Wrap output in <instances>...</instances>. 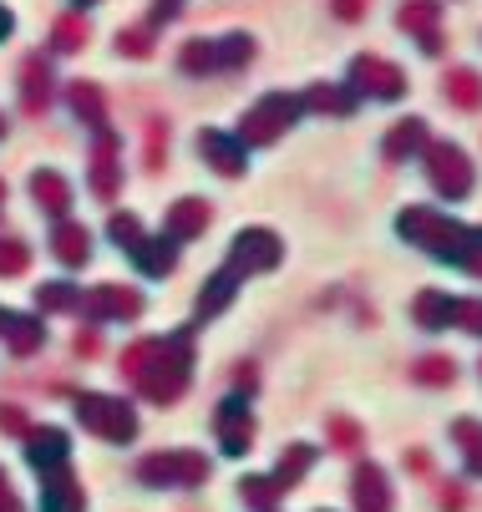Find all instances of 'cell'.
Wrapping results in <instances>:
<instances>
[{"instance_id": "6da1fadb", "label": "cell", "mask_w": 482, "mask_h": 512, "mask_svg": "<svg viewBox=\"0 0 482 512\" xmlns=\"http://www.w3.org/2000/svg\"><path fill=\"white\" fill-rule=\"evenodd\" d=\"M462 224H452L447 213H437V208H406L401 213V239H411L417 249H432V254H442V264L457 254V244H462Z\"/></svg>"}, {"instance_id": "7a4b0ae2", "label": "cell", "mask_w": 482, "mask_h": 512, "mask_svg": "<svg viewBox=\"0 0 482 512\" xmlns=\"http://www.w3.org/2000/svg\"><path fill=\"white\" fill-rule=\"evenodd\" d=\"M427 178L442 198H467L472 193V163L457 142H427Z\"/></svg>"}, {"instance_id": "3957f363", "label": "cell", "mask_w": 482, "mask_h": 512, "mask_svg": "<svg viewBox=\"0 0 482 512\" xmlns=\"http://www.w3.org/2000/svg\"><path fill=\"white\" fill-rule=\"evenodd\" d=\"M351 82H356V92H366V97H376V102H396V97L406 92L401 66H391V61H381V56H356Z\"/></svg>"}, {"instance_id": "277c9868", "label": "cell", "mask_w": 482, "mask_h": 512, "mask_svg": "<svg viewBox=\"0 0 482 512\" xmlns=\"http://www.w3.org/2000/svg\"><path fill=\"white\" fill-rule=\"evenodd\" d=\"M442 16H437V0H406L401 6V31L417 36L427 56H442Z\"/></svg>"}, {"instance_id": "5b68a950", "label": "cell", "mask_w": 482, "mask_h": 512, "mask_svg": "<svg viewBox=\"0 0 482 512\" xmlns=\"http://www.w3.org/2000/svg\"><path fill=\"white\" fill-rule=\"evenodd\" d=\"M290 117H295V102H290V97H269L254 117H244V132H249L254 142H269V137L280 132Z\"/></svg>"}, {"instance_id": "8992f818", "label": "cell", "mask_w": 482, "mask_h": 512, "mask_svg": "<svg viewBox=\"0 0 482 512\" xmlns=\"http://www.w3.org/2000/svg\"><path fill=\"white\" fill-rule=\"evenodd\" d=\"M411 320L422 330H442L457 320V295H442V289H427L422 300H411Z\"/></svg>"}, {"instance_id": "52a82bcc", "label": "cell", "mask_w": 482, "mask_h": 512, "mask_svg": "<svg viewBox=\"0 0 482 512\" xmlns=\"http://www.w3.org/2000/svg\"><path fill=\"white\" fill-rule=\"evenodd\" d=\"M442 92H447V102H457L462 112H477L482 107V77L472 66H452L447 77H442Z\"/></svg>"}, {"instance_id": "ba28073f", "label": "cell", "mask_w": 482, "mask_h": 512, "mask_svg": "<svg viewBox=\"0 0 482 512\" xmlns=\"http://www.w3.org/2000/svg\"><path fill=\"white\" fill-rule=\"evenodd\" d=\"M422 148H427V122H422V117L396 122L391 137H386V158H391V163H401V158H411V153H422Z\"/></svg>"}, {"instance_id": "9c48e42d", "label": "cell", "mask_w": 482, "mask_h": 512, "mask_svg": "<svg viewBox=\"0 0 482 512\" xmlns=\"http://www.w3.org/2000/svg\"><path fill=\"white\" fill-rule=\"evenodd\" d=\"M356 502H361V512H391V492H386V477L366 462L361 472H356Z\"/></svg>"}, {"instance_id": "30bf717a", "label": "cell", "mask_w": 482, "mask_h": 512, "mask_svg": "<svg viewBox=\"0 0 482 512\" xmlns=\"http://www.w3.org/2000/svg\"><path fill=\"white\" fill-rule=\"evenodd\" d=\"M452 442L462 447V462H467V472H482V426H477L472 416L452 421Z\"/></svg>"}, {"instance_id": "8fae6325", "label": "cell", "mask_w": 482, "mask_h": 512, "mask_svg": "<svg viewBox=\"0 0 482 512\" xmlns=\"http://www.w3.org/2000/svg\"><path fill=\"white\" fill-rule=\"evenodd\" d=\"M411 381H422V386H452L457 381V360L452 355H427L411 365Z\"/></svg>"}, {"instance_id": "7c38bea8", "label": "cell", "mask_w": 482, "mask_h": 512, "mask_svg": "<svg viewBox=\"0 0 482 512\" xmlns=\"http://www.w3.org/2000/svg\"><path fill=\"white\" fill-rule=\"evenodd\" d=\"M239 259H244V264L269 269L274 259H280V244H274L269 234H244V239H239Z\"/></svg>"}, {"instance_id": "4fadbf2b", "label": "cell", "mask_w": 482, "mask_h": 512, "mask_svg": "<svg viewBox=\"0 0 482 512\" xmlns=\"http://www.w3.org/2000/svg\"><path fill=\"white\" fill-rule=\"evenodd\" d=\"M447 264H457V269H467V274L482 279V229H467L462 244H457V254H452Z\"/></svg>"}, {"instance_id": "5bb4252c", "label": "cell", "mask_w": 482, "mask_h": 512, "mask_svg": "<svg viewBox=\"0 0 482 512\" xmlns=\"http://www.w3.org/2000/svg\"><path fill=\"white\" fill-rule=\"evenodd\" d=\"M203 153H214V163H219L224 173H234V168H239V158H234V148H229V142H224L219 132H209V137H203Z\"/></svg>"}, {"instance_id": "9a60e30c", "label": "cell", "mask_w": 482, "mask_h": 512, "mask_svg": "<svg viewBox=\"0 0 482 512\" xmlns=\"http://www.w3.org/2000/svg\"><path fill=\"white\" fill-rule=\"evenodd\" d=\"M203 224V203H178V213H173V229L178 234H193Z\"/></svg>"}, {"instance_id": "2e32d148", "label": "cell", "mask_w": 482, "mask_h": 512, "mask_svg": "<svg viewBox=\"0 0 482 512\" xmlns=\"http://www.w3.org/2000/svg\"><path fill=\"white\" fill-rule=\"evenodd\" d=\"M452 325H467L472 335H482V300H457V320Z\"/></svg>"}, {"instance_id": "e0dca14e", "label": "cell", "mask_w": 482, "mask_h": 512, "mask_svg": "<svg viewBox=\"0 0 482 512\" xmlns=\"http://www.w3.org/2000/svg\"><path fill=\"white\" fill-rule=\"evenodd\" d=\"M21 264H26V259H21V244H0V269H11V274H16Z\"/></svg>"}, {"instance_id": "ac0fdd59", "label": "cell", "mask_w": 482, "mask_h": 512, "mask_svg": "<svg viewBox=\"0 0 482 512\" xmlns=\"http://www.w3.org/2000/svg\"><path fill=\"white\" fill-rule=\"evenodd\" d=\"M335 11H340V16H346V21H356V16L366 11V0H335Z\"/></svg>"}]
</instances>
